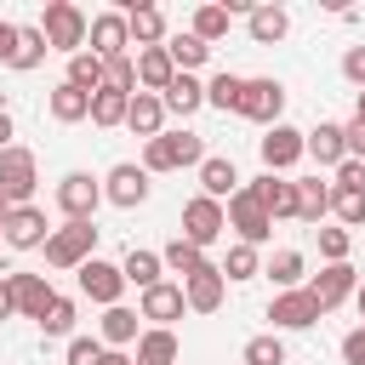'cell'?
Masks as SVG:
<instances>
[{
  "mask_svg": "<svg viewBox=\"0 0 365 365\" xmlns=\"http://www.w3.org/2000/svg\"><path fill=\"white\" fill-rule=\"evenodd\" d=\"M354 120H359V125H365V91H359V103H354Z\"/></svg>",
  "mask_w": 365,
  "mask_h": 365,
  "instance_id": "cell-56",
  "label": "cell"
},
{
  "mask_svg": "<svg viewBox=\"0 0 365 365\" xmlns=\"http://www.w3.org/2000/svg\"><path fill=\"white\" fill-rule=\"evenodd\" d=\"M125 108H131L125 91H114V86H97V91H91V125H97V131L125 125Z\"/></svg>",
  "mask_w": 365,
  "mask_h": 365,
  "instance_id": "cell-34",
  "label": "cell"
},
{
  "mask_svg": "<svg viewBox=\"0 0 365 365\" xmlns=\"http://www.w3.org/2000/svg\"><path fill=\"white\" fill-rule=\"evenodd\" d=\"M240 188H245L274 222H297V177H268V171H262V177H251V182H240Z\"/></svg>",
  "mask_w": 365,
  "mask_h": 365,
  "instance_id": "cell-13",
  "label": "cell"
},
{
  "mask_svg": "<svg viewBox=\"0 0 365 365\" xmlns=\"http://www.w3.org/2000/svg\"><path fill=\"white\" fill-rule=\"evenodd\" d=\"M74 285H80V297H91L97 308H114V302L125 297V274H120V262H108V257L80 262V268H74Z\"/></svg>",
  "mask_w": 365,
  "mask_h": 365,
  "instance_id": "cell-10",
  "label": "cell"
},
{
  "mask_svg": "<svg viewBox=\"0 0 365 365\" xmlns=\"http://www.w3.org/2000/svg\"><path fill=\"white\" fill-rule=\"evenodd\" d=\"M302 154H308L314 165H325V171H336V165L348 160V143H342V125H336V120H319L314 131H302Z\"/></svg>",
  "mask_w": 365,
  "mask_h": 365,
  "instance_id": "cell-21",
  "label": "cell"
},
{
  "mask_svg": "<svg viewBox=\"0 0 365 365\" xmlns=\"http://www.w3.org/2000/svg\"><path fill=\"white\" fill-rule=\"evenodd\" d=\"M222 234H228V217H222V205H217V200H205V194H194V200L182 205V240L205 251V245H217Z\"/></svg>",
  "mask_w": 365,
  "mask_h": 365,
  "instance_id": "cell-14",
  "label": "cell"
},
{
  "mask_svg": "<svg viewBox=\"0 0 365 365\" xmlns=\"http://www.w3.org/2000/svg\"><path fill=\"white\" fill-rule=\"evenodd\" d=\"M46 268H57V274H74L80 262H91L97 257V222H63V228H51L46 234Z\"/></svg>",
  "mask_w": 365,
  "mask_h": 365,
  "instance_id": "cell-2",
  "label": "cell"
},
{
  "mask_svg": "<svg viewBox=\"0 0 365 365\" xmlns=\"http://www.w3.org/2000/svg\"><path fill=\"white\" fill-rule=\"evenodd\" d=\"M160 262H165V274H182V279H188V274L205 262V251H200V245H188V240L177 234V240H165V245H160Z\"/></svg>",
  "mask_w": 365,
  "mask_h": 365,
  "instance_id": "cell-42",
  "label": "cell"
},
{
  "mask_svg": "<svg viewBox=\"0 0 365 365\" xmlns=\"http://www.w3.org/2000/svg\"><path fill=\"white\" fill-rule=\"evenodd\" d=\"M86 51L103 57V63L131 57V29H125V11H120V6H108V11L91 17V29H86Z\"/></svg>",
  "mask_w": 365,
  "mask_h": 365,
  "instance_id": "cell-9",
  "label": "cell"
},
{
  "mask_svg": "<svg viewBox=\"0 0 365 365\" xmlns=\"http://www.w3.org/2000/svg\"><path fill=\"white\" fill-rule=\"evenodd\" d=\"M63 80H68L74 91H86V97H91V91H97V86L108 80V63H103V57H91V51H74V57H68V74H63Z\"/></svg>",
  "mask_w": 365,
  "mask_h": 365,
  "instance_id": "cell-36",
  "label": "cell"
},
{
  "mask_svg": "<svg viewBox=\"0 0 365 365\" xmlns=\"http://www.w3.org/2000/svg\"><path fill=\"white\" fill-rule=\"evenodd\" d=\"M245 34H251L257 46H279V40L291 34V11H285V6H251Z\"/></svg>",
  "mask_w": 365,
  "mask_h": 365,
  "instance_id": "cell-26",
  "label": "cell"
},
{
  "mask_svg": "<svg viewBox=\"0 0 365 365\" xmlns=\"http://www.w3.org/2000/svg\"><path fill=\"white\" fill-rule=\"evenodd\" d=\"M342 143H348V160H359V165H365V125H359V120H348V125H342Z\"/></svg>",
  "mask_w": 365,
  "mask_h": 365,
  "instance_id": "cell-50",
  "label": "cell"
},
{
  "mask_svg": "<svg viewBox=\"0 0 365 365\" xmlns=\"http://www.w3.org/2000/svg\"><path fill=\"white\" fill-rule=\"evenodd\" d=\"M222 217H228V228H234V240H240V245H268V240H274V217H268L245 188L222 205Z\"/></svg>",
  "mask_w": 365,
  "mask_h": 365,
  "instance_id": "cell-11",
  "label": "cell"
},
{
  "mask_svg": "<svg viewBox=\"0 0 365 365\" xmlns=\"http://www.w3.org/2000/svg\"><path fill=\"white\" fill-rule=\"evenodd\" d=\"M177 354H182V342H177V331H160V325H143V336H137V365H177Z\"/></svg>",
  "mask_w": 365,
  "mask_h": 365,
  "instance_id": "cell-31",
  "label": "cell"
},
{
  "mask_svg": "<svg viewBox=\"0 0 365 365\" xmlns=\"http://www.w3.org/2000/svg\"><path fill=\"white\" fill-rule=\"evenodd\" d=\"M86 29H91V17H86L74 0H46V11H40V34H46L51 51H63V57L86 51Z\"/></svg>",
  "mask_w": 365,
  "mask_h": 365,
  "instance_id": "cell-3",
  "label": "cell"
},
{
  "mask_svg": "<svg viewBox=\"0 0 365 365\" xmlns=\"http://www.w3.org/2000/svg\"><path fill=\"white\" fill-rule=\"evenodd\" d=\"M325 217H331V182H319V177H297V222L325 228Z\"/></svg>",
  "mask_w": 365,
  "mask_h": 365,
  "instance_id": "cell-28",
  "label": "cell"
},
{
  "mask_svg": "<svg viewBox=\"0 0 365 365\" xmlns=\"http://www.w3.org/2000/svg\"><path fill=\"white\" fill-rule=\"evenodd\" d=\"M120 274H125V285L148 291V285H160V279H165V262H160V251H143V245H131V251L120 257Z\"/></svg>",
  "mask_w": 365,
  "mask_h": 365,
  "instance_id": "cell-30",
  "label": "cell"
},
{
  "mask_svg": "<svg viewBox=\"0 0 365 365\" xmlns=\"http://www.w3.org/2000/svg\"><path fill=\"white\" fill-rule=\"evenodd\" d=\"M268 319H274V331H308V325H319V319H325V308L314 302V291H308V285H297V291H274Z\"/></svg>",
  "mask_w": 365,
  "mask_h": 365,
  "instance_id": "cell-12",
  "label": "cell"
},
{
  "mask_svg": "<svg viewBox=\"0 0 365 365\" xmlns=\"http://www.w3.org/2000/svg\"><path fill=\"white\" fill-rule=\"evenodd\" d=\"M74 319H80L74 297H51V302H46V314H40V331H46L51 342H57V336L68 342V336H74Z\"/></svg>",
  "mask_w": 365,
  "mask_h": 365,
  "instance_id": "cell-40",
  "label": "cell"
},
{
  "mask_svg": "<svg viewBox=\"0 0 365 365\" xmlns=\"http://www.w3.org/2000/svg\"><path fill=\"white\" fill-rule=\"evenodd\" d=\"M97 359H103V342H97V336H68L63 365H97Z\"/></svg>",
  "mask_w": 365,
  "mask_h": 365,
  "instance_id": "cell-45",
  "label": "cell"
},
{
  "mask_svg": "<svg viewBox=\"0 0 365 365\" xmlns=\"http://www.w3.org/2000/svg\"><path fill=\"white\" fill-rule=\"evenodd\" d=\"M240 120H251V125H279L285 120V86L274 80V74H257V80H245V91H240V108H234Z\"/></svg>",
  "mask_w": 365,
  "mask_h": 365,
  "instance_id": "cell-6",
  "label": "cell"
},
{
  "mask_svg": "<svg viewBox=\"0 0 365 365\" xmlns=\"http://www.w3.org/2000/svg\"><path fill=\"white\" fill-rule=\"evenodd\" d=\"M34 188H40V160H34V148H23V143L0 148V194H6L11 205H34Z\"/></svg>",
  "mask_w": 365,
  "mask_h": 365,
  "instance_id": "cell-5",
  "label": "cell"
},
{
  "mask_svg": "<svg viewBox=\"0 0 365 365\" xmlns=\"http://www.w3.org/2000/svg\"><path fill=\"white\" fill-rule=\"evenodd\" d=\"M359 240H365V228H359Z\"/></svg>",
  "mask_w": 365,
  "mask_h": 365,
  "instance_id": "cell-57",
  "label": "cell"
},
{
  "mask_svg": "<svg viewBox=\"0 0 365 365\" xmlns=\"http://www.w3.org/2000/svg\"><path fill=\"white\" fill-rule=\"evenodd\" d=\"M354 308H359V325H365V274H359V291H354Z\"/></svg>",
  "mask_w": 365,
  "mask_h": 365,
  "instance_id": "cell-55",
  "label": "cell"
},
{
  "mask_svg": "<svg viewBox=\"0 0 365 365\" xmlns=\"http://www.w3.org/2000/svg\"><path fill=\"white\" fill-rule=\"evenodd\" d=\"M125 131H131V137H143V143H154V137L165 131V103H160L154 91H131V108H125Z\"/></svg>",
  "mask_w": 365,
  "mask_h": 365,
  "instance_id": "cell-24",
  "label": "cell"
},
{
  "mask_svg": "<svg viewBox=\"0 0 365 365\" xmlns=\"http://www.w3.org/2000/svg\"><path fill=\"white\" fill-rule=\"evenodd\" d=\"M240 91H245V74H211L205 80V108H217V114H234L240 108Z\"/></svg>",
  "mask_w": 365,
  "mask_h": 365,
  "instance_id": "cell-37",
  "label": "cell"
},
{
  "mask_svg": "<svg viewBox=\"0 0 365 365\" xmlns=\"http://www.w3.org/2000/svg\"><path fill=\"white\" fill-rule=\"evenodd\" d=\"M314 240H319V257L325 262H348V251H354V234L348 228H314Z\"/></svg>",
  "mask_w": 365,
  "mask_h": 365,
  "instance_id": "cell-44",
  "label": "cell"
},
{
  "mask_svg": "<svg viewBox=\"0 0 365 365\" xmlns=\"http://www.w3.org/2000/svg\"><path fill=\"white\" fill-rule=\"evenodd\" d=\"M285 359H291V348H285L279 331H262V336H251L240 348V365H285Z\"/></svg>",
  "mask_w": 365,
  "mask_h": 365,
  "instance_id": "cell-39",
  "label": "cell"
},
{
  "mask_svg": "<svg viewBox=\"0 0 365 365\" xmlns=\"http://www.w3.org/2000/svg\"><path fill=\"white\" fill-rule=\"evenodd\" d=\"M342 80L365 91V46H348V51H342Z\"/></svg>",
  "mask_w": 365,
  "mask_h": 365,
  "instance_id": "cell-47",
  "label": "cell"
},
{
  "mask_svg": "<svg viewBox=\"0 0 365 365\" xmlns=\"http://www.w3.org/2000/svg\"><path fill=\"white\" fill-rule=\"evenodd\" d=\"M11 137H17V125H11V114L0 108V148H11Z\"/></svg>",
  "mask_w": 365,
  "mask_h": 365,
  "instance_id": "cell-54",
  "label": "cell"
},
{
  "mask_svg": "<svg viewBox=\"0 0 365 365\" xmlns=\"http://www.w3.org/2000/svg\"><path fill=\"white\" fill-rule=\"evenodd\" d=\"M160 103H165V120H171V114H177V120L200 114V108H205V80H200V74H171V86L160 91Z\"/></svg>",
  "mask_w": 365,
  "mask_h": 365,
  "instance_id": "cell-23",
  "label": "cell"
},
{
  "mask_svg": "<svg viewBox=\"0 0 365 365\" xmlns=\"http://www.w3.org/2000/svg\"><path fill=\"white\" fill-rule=\"evenodd\" d=\"M120 11H125V29H131V46H137V51L165 46V11H160V6H148V0H125Z\"/></svg>",
  "mask_w": 365,
  "mask_h": 365,
  "instance_id": "cell-20",
  "label": "cell"
},
{
  "mask_svg": "<svg viewBox=\"0 0 365 365\" xmlns=\"http://www.w3.org/2000/svg\"><path fill=\"white\" fill-rule=\"evenodd\" d=\"M194 171H200V194L217 200V205H228V200L240 194V165H234L228 154H205Z\"/></svg>",
  "mask_w": 365,
  "mask_h": 365,
  "instance_id": "cell-19",
  "label": "cell"
},
{
  "mask_svg": "<svg viewBox=\"0 0 365 365\" xmlns=\"http://www.w3.org/2000/svg\"><path fill=\"white\" fill-rule=\"evenodd\" d=\"M51 200H57L63 222H97V205H103V177H91V171H68V177H57Z\"/></svg>",
  "mask_w": 365,
  "mask_h": 365,
  "instance_id": "cell-4",
  "label": "cell"
},
{
  "mask_svg": "<svg viewBox=\"0 0 365 365\" xmlns=\"http://www.w3.org/2000/svg\"><path fill=\"white\" fill-rule=\"evenodd\" d=\"M46 51H51V46H46L40 23H34V29H29V23H17V51H11V63H6V68L29 74V68H40V63H46Z\"/></svg>",
  "mask_w": 365,
  "mask_h": 365,
  "instance_id": "cell-35",
  "label": "cell"
},
{
  "mask_svg": "<svg viewBox=\"0 0 365 365\" xmlns=\"http://www.w3.org/2000/svg\"><path fill=\"white\" fill-rule=\"evenodd\" d=\"M336 354H342V365H365V325H354V331L336 342Z\"/></svg>",
  "mask_w": 365,
  "mask_h": 365,
  "instance_id": "cell-48",
  "label": "cell"
},
{
  "mask_svg": "<svg viewBox=\"0 0 365 365\" xmlns=\"http://www.w3.org/2000/svg\"><path fill=\"white\" fill-rule=\"evenodd\" d=\"M46 114H51L57 125H80V120H91V97H86V91H74L68 80H57V86H51V97H46Z\"/></svg>",
  "mask_w": 365,
  "mask_h": 365,
  "instance_id": "cell-27",
  "label": "cell"
},
{
  "mask_svg": "<svg viewBox=\"0 0 365 365\" xmlns=\"http://www.w3.org/2000/svg\"><path fill=\"white\" fill-rule=\"evenodd\" d=\"M257 154H262V171H268V177H285V171H297V165L308 160V154H302V131L285 125V120L257 137Z\"/></svg>",
  "mask_w": 365,
  "mask_h": 365,
  "instance_id": "cell-8",
  "label": "cell"
},
{
  "mask_svg": "<svg viewBox=\"0 0 365 365\" xmlns=\"http://www.w3.org/2000/svg\"><path fill=\"white\" fill-rule=\"evenodd\" d=\"M46 234H51V228H46V211H40V205H11L6 222H0V240H6L11 251H40Z\"/></svg>",
  "mask_w": 365,
  "mask_h": 365,
  "instance_id": "cell-17",
  "label": "cell"
},
{
  "mask_svg": "<svg viewBox=\"0 0 365 365\" xmlns=\"http://www.w3.org/2000/svg\"><path fill=\"white\" fill-rule=\"evenodd\" d=\"M0 319H17V308H11V291H6V274H0Z\"/></svg>",
  "mask_w": 365,
  "mask_h": 365,
  "instance_id": "cell-53",
  "label": "cell"
},
{
  "mask_svg": "<svg viewBox=\"0 0 365 365\" xmlns=\"http://www.w3.org/2000/svg\"><path fill=\"white\" fill-rule=\"evenodd\" d=\"M331 188H365V165H359V160H342V165L331 171Z\"/></svg>",
  "mask_w": 365,
  "mask_h": 365,
  "instance_id": "cell-49",
  "label": "cell"
},
{
  "mask_svg": "<svg viewBox=\"0 0 365 365\" xmlns=\"http://www.w3.org/2000/svg\"><path fill=\"white\" fill-rule=\"evenodd\" d=\"M331 217L354 234V228H365V188H331Z\"/></svg>",
  "mask_w": 365,
  "mask_h": 365,
  "instance_id": "cell-43",
  "label": "cell"
},
{
  "mask_svg": "<svg viewBox=\"0 0 365 365\" xmlns=\"http://www.w3.org/2000/svg\"><path fill=\"white\" fill-rule=\"evenodd\" d=\"M103 86H114V91H125V97H131V91H137V63H131V57H114Z\"/></svg>",
  "mask_w": 365,
  "mask_h": 365,
  "instance_id": "cell-46",
  "label": "cell"
},
{
  "mask_svg": "<svg viewBox=\"0 0 365 365\" xmlns=\"http://www.w3.org/2000/svg\"><path fill=\"white\" fill-rule=\"evenodd\" d=\"M6 291H11V308H17L23 319H40V314H46V302L57 297L46 274H6Z\"/></svg>",
  "mask_w": 365,
  "mask_h": 365,
  "instance_id": "cell-22",
  "label": "cell"
},
{
  "mask_svg": "<svg viewBox=\"0 0 365 365\" xmlns=\"http://www.w3.org/2000/svg\"><path fill=\"white\" fill-rule=\"evenodd\" d=\"M131 63H137V91H154V97H160V91L171 86V74H177L171 57H165V46H148V51H137Z\"/></svg>",
  "mask_w": 365,
  "mask_h": 365,
  "instance_id": "cell-29",
  "label": "cell"
},
{
  "mask_svg": "<svg viewBox=\"0 0 365 365\" xmlns=\"http://www.w3.org/2000/svg\"><path fill=\"white\" fill-rule=\"evenodd\" d=\"M148 171L137 165V160H120V165H108L103 171V205H114V211H137V205H148Z\"/></svg>",
  "mask_w": 365,
  "mask_h": 365,
  "instance_id": "cell-7",
  "label": "cell"
},
{
  "mask_svg": "<svg viewBox=\"0 0 365 365\" xmlns=\"http://www.w3.org/2000/svg\"><path fill=\"white\" fill-rule=\"evenodd\" d=\"M217 268H222V279H228V285H245V279H257V274H262V257H257V245H240V240H234V245H228V257H222Z\"/></svg>",
  "mask_w": 365,
  "mask_h": 365,
  "instance_id": "cell-38",
  "label": "cell"
},
{
  "mask_svg": "<svg viewBox=\"0 0 365 365\" xmlns=\"http://www.w3.org/2000/svg\"><path fill=\"white\" fill-rule=\"evenodd\" d=\"M228 23H234V17H228V6H194L188 34H194V40H205V46H217V40L228 34Z\"/></svg>",
  "mask_w": 365,
  "mask_h": 365,
  "instance_id": "cell-41",
  "label": "cell"
},
{
  "mask_svg": "<svg viewBox=\"0 0 365 365\" xmlns=\"http://www.w3.org/2000/svg\"><path fill=\"white\" fill-rule=\"evenodd\" d=\"M11 51H17V23L0 17V63H11Z\"/></svg>",
  "mask_w": 365,
  "mask_h": 365,
  "instance_id": "cell-51",
  "label": "cell"
},
{
  "mask_svg": "<svg viewBox=\"0 0 365 365\" xmlns=\"http://www.w3.org/2000/svg\"><path fill=\"white\" fill-rule=\"evenodd\" d=\"M182 285V302H188V314H217L222 308V297H228V279H222V268L205 257L188 279H177Z\"/></svg>",
  "mask_w": 365,
  "mask_h": 365,
  "instance_id": "cell-15",
  "label": "cell"
},
{
  "mask_svg": "<svg viewBox=\"0 0 365 365\" xmlns=\"http://www.w3.org/2000/svg\"><path fill=\"white\" fill-rule=\"evenodd\" d=\"M165 57H171V68H177V74H194V68H205V63H211V46H205V40H194V34H165Z\"/></svg>",
  "mask_w": 365,
  "mask_h": 365,
  "instance_id": "cell-33",
  "label": "cell"
},
{
  "mask_svg": "<svg viewBox=\"0 0 365 365\" xmlns=\"http://www.w3.org/2000/svg\"><path fill=\"white\" fill-rule=\"evenodd\" d=\"M137 336H143V319H137V308H125V302L103 308V319H97V342H103V348H131Z\"/></svg>",
  "mask_w": 365,
  "mask_h": 365,
  "instance_id": "cell-25",
  "label": "cell"
},
{
  "mask_svg": "<svg viewBox=\"0 0 365 365\" xmlns=\"http://www.w3.org/2000/svg\"><path fill=\"white\" fill-rule=\"evenodd\" d=\"M188 314V302H182V285H171V279H160V285H148V291H137V319H148V325H160V331H171L177 319Z\"/></svg>",
  "mask_w": 365,
  "mask_h": 365,
  "instance_id": "cell-16",
  "label": "cell"
},
{
  "mask_svg": "<svg viewBox=\"0 0 365 365\" xmlns=\"http://www.w3.org/2000/svg\"><path fill=\"white\" fill-rule=\"evenodd\" d=\"M262 274L274 279V291H297V285H302V274H308V257H302V251H291V245H279V251L262 262Z\"/></svg>",
  "mask_w": 365,
  "mask_h": 365,
  "instance_id": "cell-32",
  "label": "cell"
},
{
  "mask_svg": "<svg viewBox=\"0 0 365 365\" xmlns=\"http://www.w3.org/2000/svg\"><path fill=\"white\" fill-rule=\"evenodd\" d=\"M308 291H314V302L331 314V308H342V302L359 291V268H354V262H325V268L308 279Z\"/></svg>",
  "mask_w": 365,
  "mask_h": 365,
  "instance_id": "cell-18",
  "label": "cell"
},
{
  "mask_svg": "<svg viewBox=\"0 0 365 365\" xmlns=\"http://www.w3.org/2000/svg\"><path fill=\"white\" fill-rule=\"evenodd\" d=\"M205 160V137L188 131V125H165L154 143H143V171H182V165H200Z\"/></svg>",
  "mask_w": 365,
  "mask_h": 365,
  "instance_id": "cell-1",
  "label": "cell"
},
{
  "mask_svg": "<svg viewBox=\"0 0 365 365\" xmlns=\"http://www.w3.org/2000/svg\"><path fill=\"white\" fill-rule=\"evenodd\" d=\"M97 365H137V359H131L125 348H103V359H97Z\"/></svg>",
  "mask_w": 365,
  "mask_h": 365,
  "instance_id": "cell-52",
  "label": "cell"
}]
</instances>
